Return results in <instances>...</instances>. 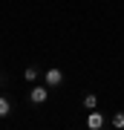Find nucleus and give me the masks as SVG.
<instances>
[{
	"mask_svg": "<svg viewBox=\"0 0 124 130\" xmlns=\"http://www.w3.org/2000/svg\"><path fill=\"white\" fill-rule=\"evenodd\" d=\"M12 110H14L12 101H9L6 95H0V119H9V116H12Z\"/></svg>",
	"mask_w": 124,
	"mask_h": 130,
	"instance_id": "obj_4",
	"label": "nucleus"
},
{
	"mask_svg": "<svg viewBox=\"0 0 124 130\" xmlns=\"http://www.w3.org/2000/svg\"><path fill=\"white\" fill-rule=\"evenodd\" d=\"M104 124H107V119H104V113L98 110V107L95 110H87V127L90 130H101Z\"/></svg>",
	"mask_w": 124,
	"mask_h": 130,
	"instance_id": "obj_2",
	"label": "nucleus"
},
{
	"mask_svg": "<svg viewBox=\"0 0 124 130\" xmlns=\"http://www.w3.org/2000/svg\"><path fill=\"white\" fill-rule=\"evenodd\" d=\"M0 84H3V72H0Z\"/></svg>",
	"mask_w": 124,
	"mask_h": 130,
	"instance_id": "obj_8",
	"label": "nucleus"
},
{
	"mask_svg": "<svg viewBox=\"0 0 124 130\" xmlns=\"http://www.w3.org/2000/svg\"><path fill=\"white\" fill-rule=\"evenodd\" d=\"M43 81L49 84V87H61V84H64V70H58V67L46 70V72H43Z\"/></svg>",
	"mask_w": 124,
	"mask_h": 130,
	"instance_id": "obj_3",
	"label": "nucleus"
},
{
	"mask_svg": "<svg viewBox=\"0 0 124 130\" xmlns=\"http://www.w3.org/2000/svg\"><path fill=\"white\" fill-rule=\"evenodd\" d=\"M38 75H41V72H38V67H26V70H23V78H26L29 84H35Z\"/></svg>",
	"mask_w": 124,
	"mask_h": 130,
	"instance_id": "obj_6",
	"label": "nucleus"
},
{
	"mask_svg": "<svg viewBox=\"0 0 124 130\" xmlns=\"http://www.w3.org/2000/svg\"><path fill=\"white\" fill-rule=\"evenodd\" d=\"M49 84H43V87H35L32 84V90H29V104H46L49 101Z\"/></svg>",
	"mask_w": 124,
	"mask_h": 130,
	"instance_id": "obj_1",
	"label": "nucleus"
},
{
	"mask_svg": "<svg viewBox=\"0 0 124 130\" xmlns=\"http://www.w3.org/2000/svg\"><path fill=\"white\" fill-rule=\"evenodd\" d=\"M110 124H113L115 130H124V110H118V113H115V116L110 119Z\"/></svg>",
	"mask_w": 124,
	"mask_h": 130,
	"instance_id": "obj_7",
	"label": "nucleus"
},
{
	"mask_svg": "<svg viewBox=\"0 0 124 130\" xmlns=\"http://www.w3.org/2000/svg\"><path fill=\"white\" fill-rule=\"evenodd\" d=\"M81 107H84V110H95V107H98V95L95 93H87L84 101H81Z\"/></svg>",
	"mask_w": 124,
	"mask_h": 130,
	"instance_id": "obj_5",
	"label": "nucleus"
}]
</instances>
